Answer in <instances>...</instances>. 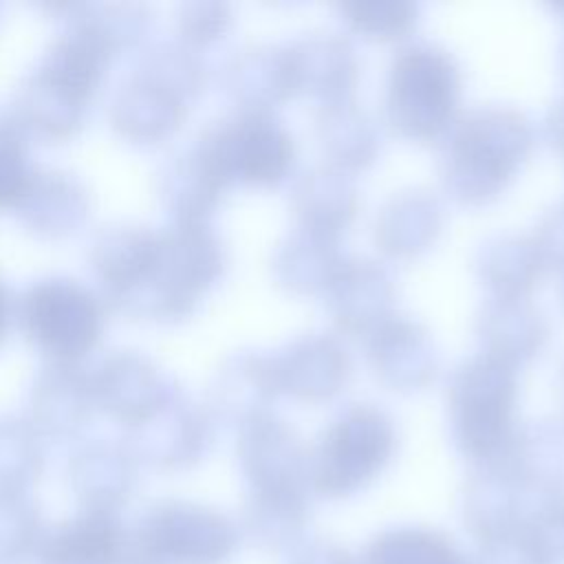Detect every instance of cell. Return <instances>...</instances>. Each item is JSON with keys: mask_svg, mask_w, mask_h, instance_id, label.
<instances>
[{"mask_svg": "<svg viewBox=\"0 0 564 564\" xmlns=\"http://www.w3.org/2000/svg\"><path fill=\"white\" fill-rule=\"evenodd\" d=\"M471 564H549L544 553L520 527H511L487 540H480Z\"/></svg>", "mask_w": 564, "mask_h": 564, "instance_id": "12", "label": "cell"}, {"mask_svg": "<svg viewBox=\"0 0 564 564\" xmlns=\"http://www.w3.org/2000/svg\"><path fill=\"white\" fill-rule=\"evenodd\" d=\"M99 73V55L93 44L68 42L53 55L51 77L73 95H82L90 88Z\"/></svg>", "mask_w": 564, "mask_h": 564, "instance_id": "13", "label": "cell"}, {"mask_svg": "<svg viewBox=\"0 0 564 564\" xmlns=\"http://www.w3.org/2000/svg\"><path fill=\"white\" fill-rule=\"evenodd\" d=\"M117 564H161V562H156L152 555H148L143 549H139L134 542H128V546Z\"/></svg>", "mask_w": 564, "mask_h": 564, "instance_id": "16", "label": "cell"}, {"mask_svg": "<svg viewBox=\"0 0 564 564\" xmlns=\"http://www.w3.org/2000/svg\"><path fill=\"white\" fill-rule=\"evenodd\" d=\"M390 452L392 430L381 414L352 412L324 436L311 467V482L322 496H348L381 471Z\"/></svg>", "mask_w": 564, "mask_h": 564, "instance_id": "2", "label": "cell"}, {"mask_svg": "<svg viewBox=\"0 0 564 564\" xmlns=\"http://www.w3.org/2000/svg\"><path fill=\"white\" fill-rule=\"evenodd\" d=\"M522 498L513 485L498 476L478 478L463 502V522L465 529L480 542L496 533H502L520 522Z\"/></svg>", "mask_w": 564, "mask_h": 564, "instance_id": "9", "label": "cell"}, {"mask_svg": "<svg viewBox=\"0 0 564 564\" xmlns=\"http://www.w3.org/2000/svg\"><path fill=\"white\" fill-rule=\"evenodd\" d=\"M308 507L302 491L256 494L245 513V535L264 553H293L302 546Z\"/></svg>", "mask_w": 564, "mask_h": 564, "instance_id": "6", "label": "cell"}, {"mask_svg": "<svg viewBox=\"0 0 564 564\" xmlns=\"http://www.w3.org/2000/svg\"><path fill=\"white\" fill-rule=\"evenodd\" d=\"M454 70L432 51H410L392 75V108L414 132L434 130L452 108Z\"/></svg>", "mask_w": 564, "mask_h": 564, "instance_id": "4", "label": "cell"}, {"mask_svg": "<svg viewBox=\"0 0 564 564\" xmlns=\"http://www.w3.org/2000/svg\"><path fill=\"white\" fill-rule=\"evenodd\" d=\"M549 564H564V496L557 491H542L531 505H522L518 522Z\"/></svg>", "mask_w": 564, "mask_h": 564, "instance_id": "11", "label": "cell"}, {"mask_svg": "<svg viewBox=\"0 0 564 564\" xmlns=\"http://www.w3.org/2000/svg\"><path fill=\"white\" fill-rule=\"evenodd\" d=\"M134 544L161 564H227L238 551L240 535L214 509L167 502L141 520Z\"/></svg>", "mask_w": 564, "mask_h": 564, "instance_id": "1", "label": "cell"}, {"mask_svg": "<svg viewBox=\"0 0 564 564\" xmlns=\"http://www.w3.org/2000/svg\"><path fill=\"white\" fill-rule=\"evenodd\" d=\"M359 564H471V560L436 529L394 527L366 544Z\"/></svg>", "mask_w": 564, "mask_h": 564, "instance_id": "7", "label": "cell"}, {"mask_svg": "<svg viewBox=\"0 0 564 564\" xmlns=\"http://www.w3.org/2000/svg\"><path fill=\"white\" fill-rule=\"evenodd\" d=\"M291 148L286 134L267 121H247L229 130L220 143V159L245 178H273L286 161Z\"/></svg>", "mask_w": 564, "mask_h": 564, "instance_id": "8", "label": "cell"}, {"mask_svg": "<svg viewBox=\"0 0 564 564\" xmlns=\"http://www.w3.org/2000/svg\"><path fill=\"white\" fill-rule=\"evenodd\" d=\"M128 546L112 511L88 509L44 538L40 564H117Z\"/></svg>", "mask_w": 564, "mask_h": 564, "instance_id": "5", "label": "cell"}, {"mask_svg": "<svg viewBox=\"0 0 564 564\" xmlns=\"http://www.w3.org/2000/svg\"><path fill=\"white\" fill-rule=\"evenodd\" d=\"M26 163L11 139H0V203L13 200L26 185Z\"/></svg>", "mask_w": 564, "mask_h": 564, "instance_id": "14", "label": "cell"}, {"mask_svg": "<svg viewBox=\"0 0 564 564\" xmlns=\"http://www.w3.org/2000/svg\"><path fill=\"white\" fill-rule=\"evenodd\" d=\"M24 317L31 335L55 352H79L99 330L97 302L73 280L35 284L26 295Z\"/></svg>", "mask_w": 564, "mask_h": 564, "instance_id": "3", "label": "cell"}, {"mask_svg": "<svg viewBox=\"0 0 564 564\" xmlns=\"http://www.w3.org/2000/svg\"><path fill=\"white\" fill-rule=\"evenodd\" d=\"M4 317H7V300H4V291L0 286V333H2V326H4Z\"/></svg>", "mask_w": 564, "mask_h": 564, "instance_id": "17", "label": "cell"}, {"mask_svg": "<svg viewBox=\"0 0 564 564\" xmlns=\"http://www.w3.org/2000/svg\"><path fill=\"white\" fill-rule=\"evenodd\" d=\"M291 564H359L344 546L326 540L302 544L293 551Z\"/></svg>", "mask_w": 564, "mask_h": 564, "instance_id": "15", "label": "cell"}, {"mask_svg": "<svg viewBox=\"0 0 564 564\" xmlns=\"http://www.w3.org/2000/svg\"><path fill=\"white\" fill-rule=\"evenodd\" d=\"M42 522L35 509L22 500H0V564L24 562L44 544Z\"/></svg>", "mask_w": 564, "mask_h": 564, "instance_id": "10", "label": "cell"}]
</instances>
